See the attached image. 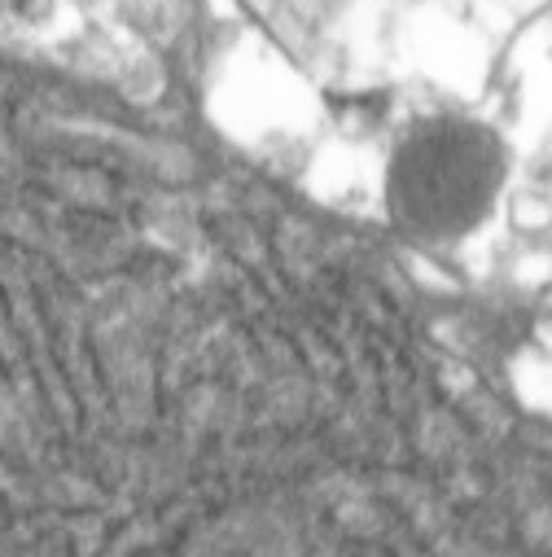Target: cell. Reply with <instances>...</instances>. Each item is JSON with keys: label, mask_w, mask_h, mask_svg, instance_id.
<instances>
[{"label": "cell", "mask_w": 552, "mask_h": 557, "mask_svg": "<svg viewBox=\"0 0 552 557\" xmlns=\"http://www.w3.org/2000/svg\"><path fill=\"white\" fill-rule=\"evenodd\" d=\"M206 119L246 154L308 163L329 136L316 79L263 32H237L206 71Z\"/></svg>", "instance_id": "obj_1"}, {"label": "cell", "mask_w": 552, "mask_h": 557, "mask_svg": "<svg viewBox=\"0 0 552 557\" xmlns=\"http://www.w3.org/2000/svg\"><path fill=\"white\" fill-rule=\"evenodd\" d=\"M495 172L487 132L439 119L386 154V207L422 233H465L491 202Z\"/></svg>", "instance_id": "obj_2"}, {"label": "cell", "mask_w": 552, "mask_h": 557, "mask_svg": "<svg viewBox=\"0 0 552 557\" xmlns=\"http://www.w3.org/2000/svg\"><path fill=\"white\" fill-rule=\"evenodd\" d=\"M513 386L530 408L552 417V343H535L513 360Z\"/></svg>", "instance_id": "obj_4"}, {"label": "cell", "mask_w": 552, "mask_h": 557, "mask_svg": "<svg viewBox=\"0 0 552 557\" xmlns=\"http://www.w3.org/2000/svg\"><path fill=\"white\" fill-rule=\"evenodd\" d=\"M386 154L390 150H373L329 132L303 163L308 189L338 211H377L386 207Z\"/></svg>", "instance_id": "obj_3"}]
</instances>
